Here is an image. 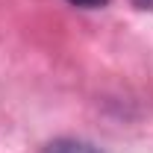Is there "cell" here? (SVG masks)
I'll return each mask as SVG.
<instances>
[{
	"label": "cell",
	"mask_w": 153,
	"mask_h": 153,
	"mask_svg": "<svg viewBox=\"0 0 153 153\" xmlns=\"http://www.w3.org/2000/svg\"><path fill=\"white\" fill-rule=\"evenodd\" d=\"M41 153H103V150L94 147V144H88V141H79V138H56Z\"/></svg>",
	"instance_id": "cell-1"
},
{
	"label": "cell",
	"mask_w": 153,
	"mask_h": 153,
	"mask_svg": "<svg viewBox=\"0 0 153 153\" xmlns=\"http://www.w3.org/2000/svg\"><path fill=\"white\" fill-rule=\"evenodd\" d=\"M68 3H74L79 9H100V6H106L109 0H68Z\"/></svg>",
	"instance_id": "cell-2"
},
{
	"label": "cell",
	"mask_w": 153,
	"mask_h": 153,
	"mask_svg": "<svg viewBox=\"0 0 153 153\" xmlns=\"http://www.w3.org/2000/svg\"><path fill=\"white\" fill-rule=\"evenodd\" d=\"M135 9H141V12H153V0H133Z\"/></svg>",
	"instance_id": "cell-3"
}]
</instances>
